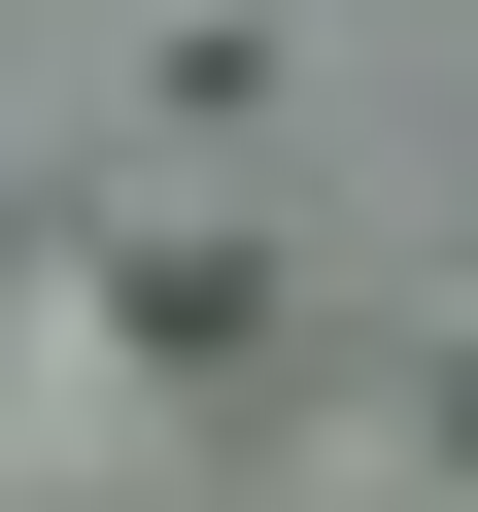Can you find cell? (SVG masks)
<instances>
[{
    "label": "cell",
    "mask_w": 478,
    "mask_h": 512,
    "mask_svg": "<svg viewBox=\"0 0 478 512\" xmlns=\"http://www.w3.org/2000/svg\"><path fill=\"white\" fill-rule=\"evenodd\" d=\"M444 444H478V308H444Z\"/></svg>",
    "instance_id": "7a4b0ae2"
},
{
    "label": "cell",
    "mask_w": 478,
    "mask_h": 512,
    "mask_svg": "<svg viewBox=\"0 0 478 512\" xmlns=\"http://www.w3.org/2000/svg\"><path fill=\"white\" fill-rule=\"evenodd\" d=\"M103 342H171V376H239V342H274V205H103Z\"/></svg>",
    "instance_id": "6da1fadb"
}]
</instances>
